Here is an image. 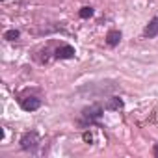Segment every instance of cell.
Here are the masks:
<instances>
[{"label": "cell", "mask_w": 158, "mask_h": 158, "mask_svg": "<svg viewBox=\"0 0 158 158\" xmlns=\"http://www.w3.org/2000/svg\"><path fill=\"white\" fill-rule=\"evenodd\" d=\"M119 91V84L117 82H95V84H88L78 89V95H88V97H99V95H112Z\"/></svg>", "instance_id": "obj_1"}, {"label": "cell", "mask_w": 158, "mask_h": 158, "mask_svg": "<svg viewBox=\"0 0 158 158\" xmlns=\"http://www.w3.org/2000/svg\"><path fill=\"white\" fill-rule=\"evenodd\" d=\"M37 143H39V138H37L35 132H26V134L21 138V147H23L24 151H34V149L37 147Z\"/></svg>", "instance_id": "obj_2"}, {"label": "cell", "mask_w": 158, "mask_h": 158, "mask_svg": "<svg viewBox=\"0 0 158 158\" xmlns=\"http://www.w3.org/2000/svg\"><path fill=\"white\" fill-rule=\"evenodd\" d=\"M82 115H84L86 119H89V121H95V119H99V117L102 115V106H101V104H93V106H89V108H84Z\"/></svg>", "instance_id": "obj_3"}, {"label": "cell", "mask_w": 158, "mask_h": 158, "mask_svg": "<svg viewBox=\"0 0 158 158\" xmlns=\"http://www.w3.org/2000/svg\"><path fill=\"white\" fill-rule=\"evenodd\" d=\"M39 106H41V101H39V99H35V97L23 99V102H21V108H23V110H26V112H34V110H37Z\"/></svg>", "instance_id": "obj_4"}, {"label": "cell", "mask_w": 158, "mask_h": 158, "mask_svg": "<svg viewBox=\"0 0 158 158\" xmlns=\"http://www.w3.org/2000/svg\"><path fill=\"white\" fill-rule=\"evenodd\" d=\"M56 56H58L60 60H69V58L74 56V48H73L71 45H63V47H60V48L56 50Z\"/></svg>", "instance_id": "obj_5"}, {"label": "cell", "mask_w": 158, "mask_h": 158, "mask_svg": "<svg viewBox=\"0 0 158 158\" xmlns=\"http://www.w3.org/2000/svg\"><path fill=\"white\" fill-rule=\"evenodd\" d=\"M147 37H156L158 35V17H154V19H151L149 21V24L145 26V32H143Z\"/></svg>", "instance_id": "obj_6"}, {"label": "cell", "mask_w": 158, "mask_h": 158, "mask_svg": "<svg viewBox=\"0 0 158 158\" xmlns=\"http://www.w3.org/2000/svg\"><path fill=\"white\" fill-rule=\"evenodd\" d=\"M119 41H121V32H119V30H110V32L106 34V43H108L110 47L119 45Z\"/></svg>", "instance_id": "obj_7"}, {"label": "cell", "mask_w": 158, "mask_h": 158, "mask_svg": "<svg viewBox=\"0 0 158 158\" xmlns=\"http://www.w3.org/2000/svg\"><path fill=\"white\" fill-rule=\"evenodd\" d=\"M104 108H106V110H121V108H123V101L117 99V97H110L108 102L104 104Z\"/></svg>", "instance_id": "obj_8"}, {"label": "cell", "mask_w": 158, "mask_h": 158, "mask_svg": "<svg viewBox=\"0 0 158 158\" xmlns=\"http://www.w3.org/2000/svg\"><path fill=\"white\" fill-rule=\"evenodd\" d=\"M19 30H8L6 34H4V39H8V41H15V39H19Z\"/></svg>", "instance_id": "obj_9"}, {"label": "cell", "mask_w": 158, "mask_h": 158, "mask_svg": "<svg viewBox=\"0 0 158 158\" xmlns=\"http://www.w3.org/2000/svg\"><path fill=\"white\" fill-rule=\"evenodd\" d=\"M91 15H93V8H88V6H86V8L80 10V17H82V19H89Z\"/></svg>", "instance_id": "obj_10"}, {"label": "cell", "mask_w": 158, "mask_h": 158, "mask_svg": "<svg viewBox=\"0 0 158 158\" xmlns=\"http://www.w3.org/2000/svg\"><path fill=\"white\" fill-rule=\"evenodd\" d=\"M84 139H86V141H91V136H89V134L86 132V134H84Z\"/></svg>", "instance_id": "obj_11"}, {"label": "cell", "mask_w": 158, "mask_h": 158, "mask_svg": "<svg viewBox=\"0 0 158 158\" xmlns=\"http://www.w3.org/2000/svg\"><path fill=\"white\" fill-rule=\"evenodd\" d=\"M152 152H154V156H156V158H158V145H156V147H154V151H152Z\"/></svg>", "instance_id": "obj_12"}]
</instances>
